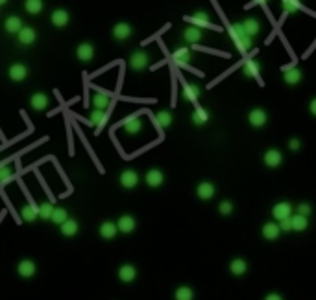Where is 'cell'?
Listing matches in <instances>:
<instances>
[{
    "instance_id": "obj_12",
    "label": "cell",
    "mask_w": 316,
    "mask_h": 300,
    "mask_svg": "<svg viewBox=\"0 0 316 300\" xmlns=\"http://www.w3.org/2000/svg\"><path fill=\"white\" fill-rule=\"evenodd\" d=\"M118 278L124 284H131L137 278V269L133 265H130V263H124V265L118 267Z\"/></svg>"
},
{
    "instance_id": "obj_2",
    "label": "cell",
    "mask_w": 316,
    "mask_h": 300,
    "mask_svg": "<svg viewBox=\"0 0 316 300\" xmlns=\"http://www.w3.org/2000/svg\"><path fill=\"white\" fill-rule=\"evenodd\" d=\"M28 74H30V70H28V67L23 65V63H13L8 70L9 79H11V81H15V83L24 81V79L28 77Z\"/></svg>"
},
{
    "instance_id": "obj_32",
    "label": "cell",
    "mask_w": 316,
    "mask_h": 300,
    "mask_svg": "<svg viewBox=\"0 0 316 300\" xmlns=\"http://www.w3.org/2000/svg\"><path fill=\"white\" fill-rule=\"evenodd\" d=\"M230 271H231V275H235V276H242L248 271V263L244 262L242 258H235V260L230 263Z\"/></svg>"
},
{
    "instance_id": "obj_9",
    "label": "cell",
    "mask_w": 316,
    "mask_h": 300,
    "mask_svg": "<svg viewBox=\"0 0 316 300\" xmlns=\"http://www.w3.org/2000/svg\"><path fill=\"white\" fill-rule=\"evenodd\" d=\"M50 23L54 24L56 28H63V26H67V24L70 23V15L67 9H54L52 11V17H50Z\"/></svg>"
},
{
    "instance_id": "obj_47",
    "label": "cell",
    "mask_w": 316,
    "mask_h": 300,
    "mask_svg": "<svg viewBox=\"0 0 316 300\" xmlns=\"http://www.w3.org/2000/svg\"><path fill=\"white\" fill-rule=\"evenodd\" d=\"M288 148H290L292 151H298L301 148V142L298 140V138H290V140H288Z\"/></svg>"
},
{
    "instance_id": "obj_18",
    "label": "cell",
    "mask_w": 316,
    "mask_h": 300,
    "mask_svg": "<svg viewBox=\"0 0 316 300\" xmlns=\"http://www.w3.org/2000/svg\"><path fill=\"white\" fill-rule=\"evenodd\" d=\"M301 77H303V74H301V70L298 67L285 68V72H283V81L287 85H298L301 81Z\"/></svg>"
},
{
    "instance_id": "obj_15",
    "label": "cell",
    "mask_w": 316,
    "mask_h": 300,
    "mask_svg": "<svg viewBox=\"0 0 316 300\" xmlns=\"http://www.w3.org/2000/svg\"><path fill=\"white\" fill-rule=\"evenodd\" d=\"M262 160H264V164L268 166V168H278V166L283 162V155H281L279 150H268L264 153Z\"/></svg>"
},
{
    "instance_id": "obj_21",
    "label": "cell",
    "mask_w": 316,
    "mask_h": 300,
    "mask_svg": "<svg viewBox=\"0 0 316 300\" xmlns=\"http://www.w3.org/2000/svg\"><path fill=\"white\" fill-rule=\"evenodd\" d=\"M98 232H100V236L104 240H113L116 236V232H118V228H116V223H113V221H104L100 225V228H98Z\"/></svg>"
},
{
    "instance_id": "obj_48",
    "label": "cell",
    "mask_w": 316,
    "mask_h": 300,
    "mask_svg": "<svg viewBox=\"0 0 316 300\" xmlns=\"http://www.w3.org/2000/svg\"><path fill=\"white\" fill-rule=\"evenodd\" d=\"M264 300H283V299H281V295H278V293H270V295L264 297Z\"/></svg>"
},
{
    "instance_id": "obj_31",
    "label": "cell",
    "mask_w": 316,
    "mask_h": 300,
    "mask_svg": "<svg viewBox=\"0 0 316 300\" xmlns=\"http://www.w3.org/2000/svg\"><path fill=\"white\" fill-rule=\"evenodd\" d=\"M281 230L278 223H264L262 225V238L264 240H278Z\"/></svg>"
},
{
    "instance_id": "obj_39",
    "label": "cell",
    "mask_w": 316,
    "mask_h": 300,
    "mask_svg": "<svg viewBox=\"0 0 316 300\" xmlns=\"http://www.w3.org/2000/svg\"><path fill=\"white\" fill-rule=\"evenodd\" d=\"M174 297H176V300H193L194 293H193V289H191V287L181 285V287H177V289H176Z\"/></svg>"
},
{
    "instance_id": "obj_49",
    "label": "cell",
    "mask_w": 316,
    "mask_h": 300,
    "mask_svg": "<svg viewBox=\"0 0 316 300\" xmlns=\"http://www.w3.org/2000/svg\"><path fill=\"white\" fill-rule=\"evenodd\" d=\"M309 111H311L313 116H316V98L315 100H311V103H309Z\"/></svg>"
},
{
    "instance_id": "obj_46",
    "label": "cell",
    "mask_w": 316,
    "mask_h": 300,
    "mask_svg": "<svg viewBox=\"0 0 316 300\" xmlns=\"http://www.w3.org/2000/svg\"><path fill=\"white\" fill-rule=\"evenodd\" d=\"M279 230H281V232H288V230H292V223H290V219L279 221Z\"/></svg>"
},
{
    "instance_id": "obj_10",
    "label": "cell",
    "mask_w": 316,
    "mask_h": 300,
    "mask_svg": "<svg viewBox=\"0 0 316 300\" xmlns=\"http://www.w3.org/2000/svg\"><path fill=\"white\" fill-rule=\"evenodd\" d=\"M35 271H37L35 262H33V260H28V258H26V260H21L19 265H17V273L23 278H31L35 275Z\"/></svg>"
},
{
    "instance_id": "obj_3",
    "label": "cell",
    "mask_w": 316,
    "mask_h": 300,
    "mask_svg": "<svg viewBox=\"0 0 316 300\" xmlns=\"http://www.w3.org/2000/svg\"><path fill=\"white\" fill-rule=\"evenodd\" d=\"M30 105L33 111L43 113V111H47L48 105H50V98H48V94H45V92H35V94L30 98Z\"/></svg>"
},
{
    "instance_id": "obj_1",
    "label": "cell",
    "mask_w": 316,
    "mask_h": 300,
    "mask_svg": "<svg viewBox=\"0 0 316 300\" xmlns=\"http://www.w3.org/2000/svg\"><path fill=\"white\" fill-rule=\"evenodd\" d=\"M150 65V55H148L144 50H137L130 55V61H128V67L133 70V72H143L146 70V67Z\"/></svg>"
},
{
    "instance_id": "obj_5",
    "label": "cell",
    "mask_w": 316,
    "mask_h": 300,
    "mask_svg": "<svg viewBox=\"0 0 316 300\" xmlns=\"http://www.w3.org/2000/svg\"><path fill=\"white\" fill-rule=\"evenodd\" d=\"M118 180H120V186L122 188L131 190V188H135L139 184V175H137V172H133V170H124V172L120 173Z\"/></svg>"
},
{
    "instance_id": "obj_28",
    "label": "cell",
    "mask_w": 316,
    "mask_h": 300,
    "mask_svg": "<svg viewBox=\"0 0 316 300\" xmlns=\"http://www.w3.org/2000/svg\"><path fill=\"white\" fill-rule=\"evenodd\" d=\"M59 230H61L63 236H67V238H74L80 230V225H78L76 219H67L61 226H59Z\"/></svg>"
},
{
    "instance_id": "obj_14",
    "label": "cell",
    "mask_w": 316,
    "mask_h": 300,
    "mask_svg": "<svg viewBox=\"0 0 316 300\" xmlns=\"http://www.w3.org/2000/svg\"><path fill=\"white\" fill-rule=\"evenodd\" d=\"M248 120H250V125H252V127L259 129L266 124L268 116H266V113H264L262 109H254V111H250V114H248Z\"/></svg>"
},
{
    "instance_id": "obj_6",
    "label": "cell",
    "mask_w": 316,
    "mask_h": 300,
    "mask_svg": "<svg viewBox=\"0 0 316 300\" xmlns=\"http://www.w3.org/2000/svg\"><path fill=\"white\" fill-rule=\"evenodd\" d=\"M76 57L82 63H89L94 57V46L91 43H82L76 46Z\"/></svg>"
},
{
    "instance_id": "obj_35",
    "label": "cell",
    "mask_w": 316,
    "mask_h": 300,
    "mask_svg": "<svg viewBox=\"0 0 316 300\" xmlns=\"http://www.w3.org/2000/svg\"><path fill=\"white\" fill-rule=\"evenodd\" d=\"M24 9L30 13V15H39L43 9H45V4L41 0H28L24 2Z\"/></svg>"
},
{
    "instance_id": "obj_13",
    "label": "cell",
    "mask_w": 316,
    "mask_h": 300,
    "mask_svg": "<svg viewBox=\"0 0 316 300\" xmlns=\"http://www.w3.org/2000/svg\"><path fill=\"white\" fill-rule=\"evenodd\" d=\"M135 226H137V223H135V218H133V216H120L118 221H116V228H118V232L122 234L133 232Z\"/></svg>"
},
{
    "instance_id": "obj_26",
    "label": "cell",
    "mask_w": 316,
    "mask_h": 300,
    "mask_svg": "<svg viewBox=\"0 0 316 300\" xmlns=\"http://www.w3.org/2000/svg\"><path fill=\"white\" fill-rule=\"evenodd\" d=\"M174 61H177L179 65H187V63H191L193 59V52H191V48L189 46H181V48H177L176 52H174Z\"/></svg>"
},
{
    "instance_id": "obj_25",
    "label": "cell",
    "mask_w": 316,
    "mask_h": 300,
    "mask_svg": "<svg viewBox=\"0 0 316 300\" xmlns=\"http://www.w3.org/2000/svg\"><path fill=\"white\" fill-rule=\"evenodd\" d=\"M183 41L191 43V45L200 43L201 41V30L200 28H196V26H189V28H185V30H183Z\"/></svg>"
},
{
    "instance_id": "obj_36",
    "label": "cell",
    "mask_w": 316,
    "mask_h": 300,
    "mask_svg": "<svg viewBox=\"0 0 316 300\" xmlns=\"http://www.w3.org/2000/svg\"><path fill=\"white\" fill-rule=\"evenodd\" d=\"M235 46H237V50H239L240 53H246V52L252 50V46H254V39L244 35V37H240V39L235 41Z\"/></svg>"
},
{
    "instance_id": "obj_11",
    "label": "cell",
    "mask_w": 316,
    "mask_h": 300,
    "mask_svg": "<svg viewBox=\"0 0 316 300\" xmlns=\"http://www.w3.org/2000/svg\"><path fill=\"white\" fill-rule=\"evenodd\" d=\"M122 127L128 135H139L143 131V122L139 120V116H130L122 122Z\"/></svg>"
},
{
    "instance_id": "obj_20",
    "label": "cell",
    "mask_w": 316,
    "mask_h": 300,
    "mask_svg": "<svg viewBox=\"0 0 316 300\" xmlns=\"http://www.w3.org/2000/svg\"><path fill=\"white\" fill-rule=\"evenodd\" d=\"M242 26H244V31H246L248 37L254 39L259 31H261V24H259V21L257 19H254V17H248V19H244L242 21Z\"/></svg>"
},
{
    "instance_id": "obj_50",
    "label": "cell",
    "mask_w": 316,
    "mask_h": 300,
    "mask_svg": "<svg viewBox=\"0 0 316 300\" xmlns=\"http://www.w3.org/2000/svg\"><path fill=\"white\" fill-rule=\"evenodd\" d=\"M6 4V0H0V6H4Z\"/></svg>"
},
{
    "instance_id": "obj_30",
    "label": "cell",
    "mask_w": 316,
    "mask_h": 300,
    "mask_svg": "<svg viewBox=\"0 0 316 300\" xmlns=\"http://www.w3.org/2000/svg\"><path fill=\"white\" fill-rule=\"evenodd\" d=\"M106 122H108V113H106V111H96V109H93V113L89 116V125H96V127L100 129L106 125Z\"/></svg>"
},
{
    "instance_id": "obj_19",
    "label": "cell",
    "mask_w": 316,
    "mask_h": 300,
    "mask_svg": "<svg viewBox=\"0 0 316 300\" xmlns=\"http://www.w3.org/2000/svg\"><path fill=\"white\" fill-rule=\"evenodd\" d=\"M23 28H24L23 19H21V17H17V15L8 17V19H6V23H4V30L8 31V33H15L17 35Z\"/></svg>"
},
{
    "instance_id": "obj_22",
    "label": "cell",
    "mask_w": 316,
    "mask_h": 300,
    "mask_svg": "<svg viewBox=\"0 0 316 300\" xmlns=\"http://www.w3.org/2000/svg\"><path fill=\"white\" fill-rule=\"evenodd\" d=\"M261 72V63L257 59H248L244 61V65H242V74L246 75V77H255V75Z\"/></svg>"
},
{
    "instance_id": "obj_34",
    "label": "cell",
    "mask_w": 316,
    "mask_h": 300,
    "mask_svg": "<svg viewBox=\"0 0 316 300\" xmlns=\"http://www.w3.org/2000/svg\"><path fill=\"white\" fill-rule=\"evenodd\" d=\"M290 223H292V230L296 232H301V230H305L309 226V219L300 216V214H294L292 218H290Z\"/></svg>"
},
{
    "instance_id": "obj_24",
    "label": "cell",
    "mask_w": 316,
    "mask_h": 300,
    "mask_svg": "<svg viewBox=\"0 0 316 300\" xmlns=\"http://www.w3.org/2000/svg\"><path fill=\"white\" fill-rule=\"evenodd\" d=\"M181 96L187 101H196L200 98V87L194 85V83H189V85H183V90H181Z\"/></svg>"
},
{
    "instance_id": "obj_45",
    "label": "cell",
    "mask_w": 316,
    "mask_h": 300,
    "mask_svg": "<svg viewBox=\"0 0 316 300\" xmlns=\"http://www.w3.org/2000/svg\"><path fill=\"white\" fill-rule=\"evenodd\" d=\"M311 212H313V208H311V204L301 203L300 206H298V210H296V214H300V216H303V218H307Z\"/></svg>"
},
{
    "instance_id": "obj_37",
    "label": "cell",
    "mask_w": 316,
    "mask_h": 300,
    "mask_svg": "<svg viewBox=\"0 0 316 300\" xmlns=\"http://www.w3.org/2000/svg\"><path fill=\"white\" fill-rule=\"evenodd\" d=\"M54 204L52 203H48V201H45V203H41L37 206V210H39V218L41 219H50L52 218V214H54Z\"/></svg>"
},
{
    "instance_id": "obj_4",
    "label": "cell",
    "mask_w": 316,
    "mask_h": 300,
    "mask_svg": "<svg viewBox=\"0 0 316 300\" xmlns=\"http://www.w3.org/2000/svg\"><path fill=\"white\" fill-rule=\"evenodd\" d=\"M292 206H290V203H278L274 208H272V216H274V219H278V221H285V219H290L292 218Z\"/></svg>"
},
{
    "instance_id": "obj_16",
    "label": "cell",
    "mask_w": 316,
    "mask_h": 300,
    "mask_svg": "<svg viewBox=\"0 0 316 300\" xmlns=\"http://www.w3.org/2000/svg\"><path fill=\"white\" fill-rule=\"evenodd\" d=\"M196 194H198V197H200V199L207 201V199H213V197H215L216 188L213 186L211 182L203 180V182H200V184H198V188H196Z\"/></svg>"
},
{
    "instance_id": "obj_8",
    "label": "cell",
    "mask_w": 316,
    "mask_h": 300,
    "mask_svg": "<svg viewBox=\"0 0 316 300\" xmlns=\"http://www.w3.org/2000/svg\"><path fill=\"white\" fill-rule=\"evenodd\" d=\"M35 39H37V33H35V30L30 28V26H24L23 30L17 33V41L23 46H31L35 43Z\"/></svg>"
},
{
    "instance_id": "obj_41",
    "label": "cell",
    "mask_w": 316,
    "mask_h": 300,
    "mask_svg": "<svg viewBox=\"0 0 316 300\" xmlns=\"http://www.w3.org/2000/svg\"><path fill=\"white\" fill-rule=\"evenodd\" d=\"M230 35H231L233 41L244 37V35H246V31H244V26H242V23L231 24V26H230Z\"/></svg>"
},
{
    "instance_id": "obj_27",
    "label": "cell",
    "mask_w": 316,
    "mask_h": 300,
    "mask_svg": "<svg viewBox=\"0 0 316 300\" xmlns=\"http://www.w3.org/2000/svg\"><path fill=\"white\" fill-rule=\"evenodd\" d=\"M189 21L196 26V28H213V24L209 23V15L205 13V11H198L196 15H193V17H189Z\"/></svg>"
},
{
    "instance_id": "obj_23",
    "label": "cell",
    "mask_w": 316,
    "mask_h": 300,
    "mask_svg": "<svg viewBox=\"0 0 316 300\" xmlns=\"http://www.w3.org/2000/svg\"><path fill=\"white\" fill-rule=\"evenodd\" d=\"M111 105V96L104 94V92H96L93 96V107L96 111H106Z\"/></svg>"
},
{
    "instance_id": "obj_29",
    "label": "cell",
    "mask_w": 316,
    "mask_h": 300,
    "mask_svg": "<svg viewBox=\"0 0 316 300\" xmlns=\"http://www.w3.org/2000/svg\"><path fill=\"white\" fill-rule=\"evenodd\" d=\"M37 218H39V210L33 204H26V206L21 208V219H23L24 223H33Z\"/></svg>"
},
{
    "instance_id": "obj_44",
    "label": "cell",
    "mask_w": 316,
    "mask_h": 300,
    "mask_svg": "<svg viewBox=\"0 0 316 300\" xmlns=\"http://www.w3.org/2000/svg\"><path fill=\"white\" fill-rule=\"evenodd\" d=\"M218 208H220V214H222V216H230L233 212V204L230 203V201H222Z\"/></svg>"
},
{
    "instance_id": "obj_17",
    "label": "cell",
    "mask_w": 316,
    "mask_h": 300,
    "mask_svg": "<svg viewBox=\"0 0 316 300\" xmlns=\"http://www.w3.org/2000/svg\"><path fill=\"white\" fill-rule=\"evenodd\" d=\"M144 180H146V184L150 188H159L165 182V175H163L161 170H150V172L146 173V177H144Z\"/></svg>"
},
{
    "instance_id": "obj_38",
    "label": "cell",
    "mask_w": 316,
    "mask_h": 300,
    "mask_svg": "<svg viewBox=\"0 0 316 300\" xmlns=\"http://www.w3.org/2000/svg\"><path fill=\"white\" fill-rule=\"evenodd\" d=\"M207 120H209V113L205 111V109L198 107V109L193 113V124L194 125H203V124H207Z\"/></svg>"
},
{
    "instance_id": "obj_42",
    "label": "cell",
    "mask_w": 316,
    "mask_h": 300,
    "mask_svg": "<svg viewBox=\"0 0 316 300\" xmlns=\"http://www.w3.org/2000/svg\"><path fill=\"white\" fill-rule=\"evenodd\" d=\"M281 8H283L285 13H296V11L301 9V4L298 0H285V2L281 4Z\"/></svg>"
},
{
    "instance_id": "obj_43",
    "label": "cell",
    "mask_w": 316,
    "mask_h": 300,
    "mask_svg": "<svg viewBox=\"0 0 316 300\" xmlns=\"http://www.w3.org/2000/svg\"><path fill=\"white\" fill-rule=\"evenodd\" d=\"M13 179V172H11V168L9 166H0V184H6L9 180Z\"/></svg>"
},
{
    "instance_id": "obj_7",
    "label": "cell",
    "mask_w": 316,
    "mask_h": 300,
    "mask_svg": "<svg viewBox=\"0 0 316 300\" xmlns=\"http://www.w3.org/2000/svg\"><path fill=\"white\" fill-rule=\"evenodd\" d=\"M133 35V28L128 23H118L113 26V39L115 41H126Z\"/></svg>"
},
{
    "instance_id": "obj_33",
    "label": "cell",
    "mask_w": 316,
    "mask_h": 300,
    "mask_svg": "<svg viewBox=\"0 0 316 300\" xmlns=\"http://www.w3.org/2000/svg\"><path fill=\"white\" fill-rule=\"evenodd\" d=\"M69 219V212H67V208H63V206H56L54 208V214H52V218H50V221L54 223V225H59L61 226L65 221Z\"/></svg>"
},
{
    "instance_id": "obj_40",
    "label": "cell",
    "mask_w": 316,
    "mask_h": 300,
    "mask_svg": "<svg viewBox=\"0 0 316 300\" xmlns=\"http://www.w3.org/2000/svg\"><path fill=\"white\" fill-rule=\"evenodd\" d=\"M155 120H157V124L161 127H170L172 125V114L169 111H159V113L155 114Z\"/></svg>"
}]
</instances>
